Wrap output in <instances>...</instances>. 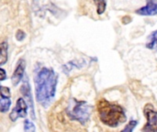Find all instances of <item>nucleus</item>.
I'll return each instance as SVG.
<instances>
[{
    "label": "nucleus",
    "mask_w": 157,
    "mask_h": 132,
    "mask_svg": "<svg viewBox=\"0 0 157 132\" xmlns=\"http://www.w3.org/2000/svg\"><path fill=\"white\" fill-rule=\"evenodd\" d=\"M58 76L52 69L41 68L35 76L36 98L40 104H48L55 95Z\"/></svg>",
    "instance_id": "1"
},
{
    "label": "nucleus",
    "mask_w": 157,
    "mask_h": 132,
    "mask_svg": "<svg viewBox=\"0 0 157 132\" xmlns=\"http://www.w3.org/2000/svg\"><path fill=\"white\" fill-rule=\"evenodd\" d=\"M100 120L109 127H118L126 121L123 108L118 104L110 103L106 99H100L97 105Z\"/></svg>",
    "instance_id": "2"
},
{
    "label": "nucleus",
    "mask_w": 157,
    "mask_h": 132,
    "mask_svg": "<svg viewBox=\"0 0 157 132\" xmlns=\"http://www.w3.org/2000/svg\"><path fill=\"white\" fill-rule=\"evenodd\" d=\"M67 114L70 119L77 120L81 124H86L90 118L91 107L86 102L74 100V103L67 109Z\"/></svg>",
    "instance_id": "3"
},
{
    "label": "nucleus",
    "mask_w": 157,
    "mask_h": 132,
    "mask_svg": "<svg viewBox=\"0 0 157 132\" xmlns=\"http://www.w3.org/2000/svg\"><path fill=\"white\" fill-rule=\"evenodd\" d=\"M144 114L146 117L147 123L143 128V132H157V111L151 104H147L144 108Z\"/></svg>",
    "instance_id": "4"
},
{
    "label": "nucleus",
    "mask_w": 157,
    "mask_h": 132,
    "mask_svg": "<svg viewBox=\"0 0 157 132\" xmlns=\"http://www.w3.org/2000/svg\"><path fill=\"white\" fill-rule=\"evenodd\" d=\"M28 106L23 98H18L15 108L10 113L9 118L12 121H16L18 118H26L28 114Z\"/></svg>",
    "instance_id": "5"
},
{
    "label": "nucleus",
    "mask_w": 157,
    "mask_h": 132,
    "mask_svg": "<svg viewBox=\"0 0 157 132\" xmlns=\"http://www.w3.org/2000/svg\"><path fill=\"white\" fill-rule=\"evenodd\" d=\"M25 67H26V62L24 60H19V62L17 64V67L13 73V75L11 77V81L12 84L14 85H17L22 79L23 77V74L25 71Z\"/></svg>",
    "instance_id": "6"
},
{
    "label": "nucleus",
    "mask_w": 157,
    "mask_h": 132,
    "mask_svg": "<svg viewBox=\"0 0 157 132\" xmlns=\"http://www.w3.org/2000/svg\"><path fill=\"white\" fill-rule=\"evenodd\" d=\"M136 13L141 16H155L157 14V2L147 1L145 6L136 10Z\"/></svg>",
    "instance_id": "7"
},
{
    "label": "nucleus",
    "mask_w": 157,
    "mask_h": 132,
    "mask_svg": "<svg viewBox=\"0 0 157 132\" xmlns=\"http://www.w3.org/2000/svg\"><path fill=\"white\" fill-rule=\"evenodd\" d=\"M7 49L8 45L6 42L0 43V66L5 64L7 61Z\"/></svg>",
    "instance_id": "8"
},
{
    "label": "nucleus",
    "mask_w": 157,
    "mask_h": 132,
    "mask_svg": "<svg viewBox=\"0 0 157 132\" xmlns=\"http://www.w3.org/2000/svg\"><path fill=\"white\" fill-rule=\"evenodd\" d=\"M149 42L146 44V47L150 50H155L157 51V30L154 31L149 36Z\"/></svg>",
    "instance_id": "9"
},
{
    "label": "nucleus",
    "mask_w": 157,
    "mask_h": 132,
    "mask_svg": "<svg viewBox=\"0 0 157 132\" xmlns=\"http://www.w3.org/2000/svg\"><path fill=\"white\" fill-rule=\"evenodd\" d=\"M10 105H11V101L9 100V98H1L0 99V112L5 113L8 111Z\"/></svg>",
    "instance_id": "10"
},
{
    "label": "nucleus",
    "mask_w": 157,
    "mask_h": 132,
    "mask_svg": "<svg viewBox=\"0 0 157 132\" xmlns=\"http://www.w3.org/2000/svg\"><path fill=\"white\" fill-rule=\"evenodd\" d=\"M24 130H25V132H35L36 128L30 120L26 119L24 122Z\"/></svg>",
    "instance_id": "11"
},
{
    "label": "nucleus",
    "mask_w": 157,
    "mask_h": 132,
    "mask_svg": "<svg viewBox=\"0 0 157 132\" xmlns=\"http://www.w3.org/2000/svg\"><path fill=\"white\" fill-rule=\"evenodd\" d=\"M137 124H138L137 121H135V120H131V121L128 123V125H126V127H125L121 132H132L133 129L137 126Z\"/></svg>",
    "instance_id": "12"
},
{
    "label": "nucleus",
    "mask_w": 157,
    "mask_h": 132,
    "mask_svg": "<svg viewBox=\"0 0 157 132\" xmlns=\"http://www.w3.org/2000/svg\"><path fill=\"white\" fill-rule=\"evenodd\" d=\"M0 96L2 98H9L10 97V90L8 87L1 86L0 87Z\"/></svg>",
    "instance_id": "13"
},
{
    "label": "nucleus",
    "mask_w": 157,
    "mask_h": 132,
    "mask_svg": "<svg viewBox=\"0 0 157 132\" xmlns=\"http://www.w3.org/2000/svg\"><path fill=\"white\" fill-rule=\"evenodd\" d=\"M96 4H98V13L99 15L104 13V11L106 9L107 3L105 1H98V2H96Z\"/></svg>",
    "instance_id": "14"
},
{
    "label": "nucleus",
    "mask_w": 157,
    "mask_h": 132,
    "mask_svg": "<svg viewBox=\"0 0 157 132\" xmlns=\"http://www.w3.org/2000/svg\"><path fill=\"white\" fill-rule=\"evenodd\" d=\"M6 79V71L2 68H0V81H4Z\"/></svg>",
    "instance_id": "15"
},
{
    "label": "nucleus",
    "mask_w": 157,
    "mask_h": 132,
    "mask_svg": "<svg viewBox=\"0 0 157 132\" xmlns=\"http://www.w3.org/2000/svg\"><path fill=\"white\" fill-rule=\"evenodd\" d=\"M0 87H1V86H0Z\"/></svg>",
    "instance_id": "16"
}]
</instances>
